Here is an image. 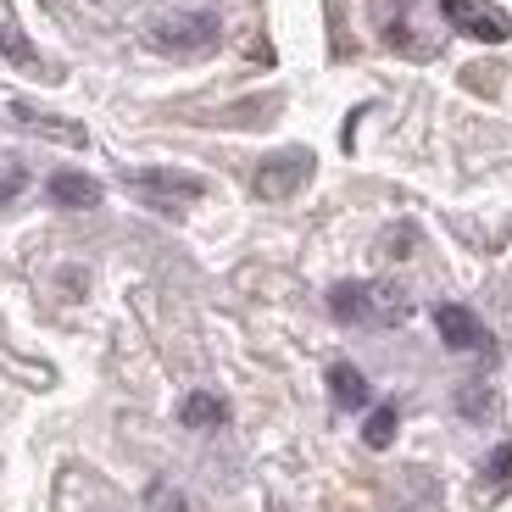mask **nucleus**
I'll use <instances>...</instances> for the list:
<instances>
[{
  "label": "nucleus",
  "instance_id": "f8f14e48",
  "mask_svg": "<svg viewBox=\"0 0 512 512\" xmlns=\"http://www.w3.org/2000/svg\"><path fill=\"white\" fill-rule=\"evenodd\" d=\"M0 56H6V62H17V67H39V51L28 45L23 34H17L12 23H0Z\"/></svg>",
  "mask_w": 512,
  "mask_h": 512
},
{
  "label": "nucleus",
  "instance_id": "0eeeda50",
  "mask_svg": "<svg viewBox=\"0 0 512 512\" xmlns=\"http://www.w3.org/2000/svg\"><path fill=\"white\" fill-rule=\"evenodd\" d=\"M435 329H440V340H446L451 351H479V346H490L485 323H479L468 307H457V301H446V307H435Z\"/></svg>",
  "mask_w": 512,
  "mask_h": 512
},
{
  "label": "nucleus",
  "instance_id": "423d86ee",
  "mask_svg": "<svg viewBox=\"0 0 512 512\" xmlns=\"http://www.w3.org/2000/svg\"><path fill=\"white\" fill-rule=\"evenodd\" d=\"M6 117H12L17 128H28V134H45V140H62V145H90L84 123H67V117L39 112V106H28V101H12V106H6Z\"/></svg>",
  "mask_w": 512,
  "mask_h": 512
},
{
  "label": "nucleus",
  "instance_id": "f03ea898",
  "mask_svg": "<svg viewBox=\"0 0 512 512\" xmlns=\"http://www.w3.org/2000/svg\"><path fill=\"white\" fill-rule=\"evenodd\" d=\"M223 39V23L212 12H184V17H162L151 28V45L167 56H201Z\"/></svg>",
  "mask_w": 512,
  "mask_h": 512
},
{
  "label": "nucleus",
  "instance_id": "39448f33",
  "mask_svg": "<svg viewBox=\"0 0 512 512\" xmlns=\"http://www.w3.org/2000/svg\"><path fill=\"white\" fill-rule=\"evenodd\" d=\"M307 179H312V151H279L256 167V195L262 201H284V195H295Z\"/></svg>",
  "mask_w": 512,
  "mask_h": 512
},
{
  "label": "nucleus",
  "instance_id": "9d476101",
  "mask_svg": "<svg viewBox=\"0 0 512 512\" xmlns=\"http://www.w3.org/2000/svg\"><path fill=\"white\" fill-rule=\"evenodd\" d=\"M179 418L190 423V429H212V423H223V418H229V407H223L218 396H206V390H195V396H184Z\"/></svg>",
  "mask_w": 512,
  "mask_h": 512
},
{
  "label": "nucleus",
  "instance_id": "7ed1b4c3",
  "mask_svg": "<svg viewBox=\"0 0 512 512\" xmlns=\"http://www.w3.org/2000/svg\"><path fill=\"white\" fill-rule=\"evenodd\" d=\"M128 190L151 195L162 212H173V201H201L206 179L201 173H184V167H134V173H128Z\"/></svg>",
  "mask_w": 512,
  "mask_h": 512
},
{
  "label": "nucleus",
  "instance_id": "dca6fc26",
  "mask_svg": "<svg viewBox=\"0 0 512 512\" xmlns=\"http://www.w3.org/2000/svg\"><path fill=\"white\" fill-rule=\"evenodd\" d=\"M485 407H490V396H479V390H462V412H468V418H479Z\"/></svg>",
  "mask_w": 512,
  "mask_h": 512
},
{
  "label": "nucleus",
  "instance_id": "ddd939ff",
  "mask_svg": "<svg viewBox=\"0 0 512 512\" xmlns=\"http://www.w3.org/2000/svg\"><path fill=\"white\" fill-rule=\"evenodd\" d=\"M485 479H490L496 490H507V485H512V440H507V446H496V457L485 462Z\"/></svg>",
  "mask_w": 512,
  "mask_h": 512
},
{
  "label": "nucleus",
  "instance_id": "20e7f679",
  "mask_svg": "<svg viewBox=\"0 0 512 512\" xmlns=\"http://www.w3.org/2000/svg\"><path fill=\"white\" fill-rule=\"evenodd\" d=\"M440 17H446L457 34L485 39V45H501L512 34V17L501 6H485V0H440Z\"/></svg>",
  "mask_w": 512,
  "mask_h": 512
},
{
  "label": "nucleus",
  "instance_id": "f257e3e1",
  "mask_svg": "<svg viewBox=\"0 0 512 512\" xmlns=\"http://www.w3.org/2000/svg\"><path fill=\"white\" fill-rule=\"evenodd\" d=\"M329 312L340 323H390V318H401L407 312V301L401 295H390V290H379V284H334L329 290Z\"/></svg>",
  "mask_w": 512,
  "mask_h": 512
},
{
  "label": "nucleus",
  "instance_id": "6e6552de",
  "mask_svg": "<svg viewBox=\"0 0 512 512\" xmlns=\"http://www.w3.org/2000/svg\"><path fill=\"white\" fill-rule=\"evenodd\" d=\"M45 195H51L56 206H73V212H84V206H101V184H95L90 173H78V167H62V173H51Z\"/></svg>",
  "mask_w": 512,
  "mask_h": 512
},
{
  "label": "nucleus",
  "instance_id": "4468645a",
  "mask_svg": "<svg viewBox=\"0 0 512 512\" xmlns=\"http://www.w3.org/2000/svg\"><path fill=\"white\" fill-rule=\"evenodd\" d=\"M151 501H156L162 512H190V501H184L179 490H167V485H156V490H151Z\"/></svg>",
  "mask_w": 512,
  "mask_h": 512
},
{
  "label": "nucleus",
  "instance_id": "1a4fd4ad",
  "mask_svg": "<svg viewBox=\"0 0 512 512\" xmlns=\"http://www.w3.org/2000/svg\"><path fill=\"white\" fill-rule=\"evenodd\" d=\"M329 396H334L340 412H357V407H368V379H362L351 362H334L329 368Z\"/></svg>",
  "mask_w": 512,
  "mask_h": 512
},
{
  "label": "nucleus",
  "instance_id": "9b49d317",
  "mask_svg": "<svg viewBox=\"0 0 512 512\" xmlns=\"http://www.w3.org/2000/svg\"><path fill=\"white\" fill-rule=\"evenodd\" d=\"M362 440H368L373 451L390 446V440H396V407H373V418L362 423Z\"/></svg>",
  "mask_w": 512,
  "mask_h": 512
},
{
  "label": "nucleus",
  "instance_id": "2eb2a0df",
  "mask_svg": "<svg viewBox=\"0 0 512 512\" xmlns=\"http://www.w3.org/2000/svg\"><path fill=\"white\" fill-rule=\"evenodd\" d=\"M23 184H28V179H23V173H17V167H12V173H6V179H0V206L12 201V195L23 190Z\"/></svg>",
  "mask_w": 512,
  "mask_h": 512
}]
</instances>
